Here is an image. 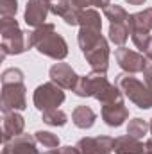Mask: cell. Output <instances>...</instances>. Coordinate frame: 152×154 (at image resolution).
Listing matches in <instances>:
<instances>
[{
    "instance_id": "obj_27",
    "label": "cell",
    "mask_w": 152,
    "mask_h": 154,
    "mask_svg": "<svg viewBox=\"0 0 152 154\" xmlns=\"http://www.w3.org/2000/svg\"><path fill=\"white\" fill-rule=\"evenodd\" d=\"M143 77H145V84L152 90V61L147 63V66H145V70H143Z\"/></svg>"
},
{
    "instance_id": "obj_32",
    "label": "cell",
    "mask_w": 152,
    "mask_h": 154,
    "mask_svg": "<svg viewBox=\"0 0 152 154\" xmlns=\"http://www.w3.org/2000/svg\"><path fill=\"white\" fill-rule=\"evenodd\" d=\"M127 4H131V5H143L145 4V0H125Z\"/></svg>"
},
{
    "instance_id": "obj_14",
    "label": "cell",
    "mask_w": 152,
    "mask_h": 154,
    "mask_svg": "<svg viewBox=\"0 0 152 154\" xmlns=\"http://www.w3.org/2000/svg\"><path fill=\"white\" fill-rule=\"evenodd\" d=\"M23 129H25V118L18 111L4 113V120H2V140H4V143L23 134Z\"/></svg>"
},
{
    "instance_id": "obj_2",
    "label": "cell",
    "mask_w": 152,
    "mask_h": 154,
    "mask_svg": "<svg viewBox=\"0 0 152 154\" xmlns=\"http://www.w3.org/2000/svg\"><path fill=\"white\" fill-rule=\"evenodd\" d=\"M20 68H7L2 72V113L23 111L27 108V88Z\"/></svg>"
},
{
    "instance_id": "obj_10",
    "label": "cell",
    "mask_w": 152,
    "mask_h": 154,
    "mask_svg": "<svg viewBox=\"0 0 152 154\" xmlns=\"http://www.w3.org/2000/svg\"><path fill=\"white\" fill-rule=\"evenodd\" d=\"M114 138L111 136H86L75 143L79 154H113Z\"/></svg>"
},
{
    "instance_id": "obj_15",
    "label": "cell",
    "mask_w": 152,
    "mask_h": 154,
    "mask_svg": "<svg viewBox=\"0 0 152 154\" xmlns=\"http://www.w3.org/2000/svg\"><path fill=\"white\" fill-rule=\"evenodd\" d=\"M102 120L109 127H120L127 118H129V109L125 108L123 100L111 102V104H102Z\"/></svg>"
},
{
    "instance_id": "obj_18",
    "label": "cell",
    "mask_w": 152,
    "mask_h": 154,
    "mask_svg": "<svg viewBox=\"0 0 152 154\" xmlns=\"http://www.w3.org/2000/svg\"><path fill=\"white\" fill-rule=\"evenodd\" d=\"M129 29L131 32H150L152 31V7H147L143 11L129 14Z\"/></svg>"
},
{
    "instance_id": "obj_22",
    "label": "cell",
    "mask_w": 152,
    "mask_h": 154,
    "mask_svg": "<svg viewBox=\"0 0 152 154\" xmlns=\"http://www.w3.org/2000/svg\"><path fill=\"white\" fill-rule=\"evenodd\" d=\"M104 16L109 20V23H127L129 22V13L122 5H116V4H111L104 9Z\"/></svg>"
},
{
    "instance_id": "obj_36",
    "label": "cell",
    "mask_w": 152,
    "mask_h": 154,
    "mask_svg": "<svg viewBox=\"0 0 152 154\" xmlns=\"http://www.w3.org/2000/svg\"><path fill=\"white\" fill-rule=\"evenodd\" d=\"M50 2H57V0H50Z\"/></svg>"
},
{
    "instance_id": "obj_9",
    "label": "cell",
    "mask_w": 152,
    "mask_h": 154,
    "mask_svg": "<svg viewBox=\"0 0 152 154\" xmlns=\"http://www.w3.org/2000/svg\"><path fill=\"white\" fill-rule=\"evenodd\" d=\"M84 57L93 72L106 74L109 68V43H108V39L102 36L88 52H84Z\"/></svg>"
},
{
    "instance_id": "obj_29",
    "label": "cell",
    "mask_w": 152,
    "mask_h": 154,
    "mask_svg": "<svg viewBox=\"0 0 152 154\" xmlns=\"http://www.w3.org/2000/svg\"><path fill=\"white\" fill-rule=\"evenodd\" d=\"M91 5L99 7V9H106L108 5H111V2L109 0H91Z\"/></svg>"
},
{
    "instance_id": "obj_24",
    "label": "cell",
    "mask_w": 152,
    "mask_h": 154,
    "mask_svg": "<svg viewBox=\"0 0 152 154\" xmlns=\"http://www.w3.org/2000/svg\"><path fill=\"white\" fill-rule=\"evenodd\" d=\"M34 138L36 142L41 143L43 147H48V149H56L59 147V136L50 133V131H36L34 133Z\"/></svg>"
},
{
    "instance_id": "obj_25",
    "label": "cell",
    "mask_w": 152,
    "mask_h": 154,
    "mask_svg": "<svg viewBox=\"0 0 152 154\" xmlns=\"http://www.w3.org/2000/svg\"><path fill=\"white\" fill-rule=\"evenodd\" d=\"M150 36H152V34H149V32H140V31L131 32V38H132L134 47H136V48H140L141 52H145V48H147V45H149Z\"/></svg>"
},
{
    "instance_id": "obj_17",
    "label": "cell",
    "mask_w": 152,
    "mask_h": 154,
    "mask_svg": "<svg viewBox=\"0 0 152 154\" xmlns=\"http://www.w3.org/2000/svg\"><path fill=\"white\" fill-rule=\"evenodd\" d=\"M113 151L114 154H147V145L141 143L140 140L125 134V136L114 138Z\"/></svg>"
},
{
    "instance_id": "obj_3",
    "label": "cell",
    "mask_w": 152,
    "mask_h": 154,
    "mask_svg": "<svg viewBox=\"0 0 152 154\" xmlns=\"http://www.w3.org/2000/svg\"><path fill=\"white\" fill-rule=\"evenodd\" d=\"M31 41L39 54L56 61H63L68 56V43L59 32H56L54 23H43L36 27L31 32Z\"/></svg>"
},
{
    "instance_id": "obj_7",
    "label": "cell",
    "mask_w": 152,
    "mask_h": 154,
    "mask_svg": "<svg viewBox=\"0 0 152 154\" xmlns=\"http://www.w3.org/2000/svg\"><path fill=\"white\" fill-rule=\"evenodd\" d=\"M66 95L63 91V88H59L56 82H43L34 90L32 95V102L34 108L38 111H47V109H56L65 102Z\"/></svg>"
},
{
    "instance_id": "obj_16",
    "label": "cell",
    "mask_w": 152,
    "mask_h": 154,
    "mask_svg": "<svg viewBox=\"0 0 152 154\" xmlns=\"http://www.w3.org/2000/svg\"><path fill=\"white\" fill-rule=\"evenodd\" d=\"M81 11L82 9H77L75 5H72L70 2L66 0H57V2H52V9L50 13H54L56 16L63 18L66 25L74 27V25H79V16H81Z\"/></svg>"
},
{
    "instance_id": "obj_23",
    "label": "cell",
    "mask_w": 152,
    "mask_h": 154,
    "mask_svg": "<svg viewBox=\"0 0 152 154\" xmlns=\"http://www.w3.org/2000/svg\"><path fill=\"white\" fill-rule=\"evenodd\" d=\"M147 131H150V125H149L147 120H143V118H132V120H129V125H127V134L129 136H132L136 140H141L147 134Z\"/></svg>"
},
{
    "instance_id": "obj_30",
    "label": "cell",
    "mask_w": 152,
    "mask_h": 154,
    "mask_svg": "<svg viewBox=\"0 0 152 154\" xmlns=\"http://www.w3.org/2000/svg\"><path fill=\"white\" fill-rule=\"evenodd\" d=\"M59 154H79L75 147H70V145H65V147H61L59 149Z\"/></svg>"
},
{
    "instance_id": "obj_19",
    "label": "cell",
    "mask_w": 152,
    "mask_h": 154,
    "mask_svg": "<svg viewBox=\"0 0 152 154\" xmlns=\"http://www.w3.org/2000/svg\"><path fill=\"white\" fill-rule=\"evenodd\" d=\"M97 120V113L90 108V106H77L72 111V122L75 124L79 129H90L93 127Z\"/></svg>"
},
{
    "instance_id": "obj_13",
    "label": "cell",
    "mask_w": 152,
    "mask_h": 154,
    "mask_svg": "<svg viewBox=\"0 0 152 154\" xmlns=\"http://www.w3.org/2000/svg\"><path fill=\"white\" fill-rule=\"evenodd\" d=\"M36 143L38 142L32 134H20L4 143L2 154H39Z\"/></svg>"
},
{
    "instance_id": "obj_26",
    "label": "cell",
    "mask_w": 152,
    "mask_h": 154,
    "mask_svg": "<svg viewBox=\"0 0 152 154\" xmlns=\"http://www.w3.org/2000/svg\"><path fill=\"white\" fill-rule=\"evenodd\" d=\"M18 13V0H0V14L14 16Z\"/></svg>"
},
{
    "instance_id": "obj_20",
    "label": "cell",
    "mask_w": 152,
    "mask_h": 154,
    "mask_svg": "<svg viewBox=\"0 0 152 154\" xmlns=\"http://www.w3.org/2000/svg\"><path fill=\"white\" fill-rule=\"evenodd\" d=\"M109 41L118 45V47H123L125 41L131 36V29H129V22L127 23H109Z\"/></svg>"
},
{
    "instance_id": "obj_6",
    "label": "cell",
    "mask_w": 152,
    "mask_h": 154,
    "mask_svg": "<svg viewBox=\"0 0 152 154\" xmlns=\"http://www.w3.org/2000/svg\"><path fill=\"white\" fill-rule=\"evenodd\" d=\"M114 84L122 90L123 97H127L140 109L152 108V90L147 84H143L140 79H136L132 74H118Z\"/></svg>"
},
{
    "instance_id": "obj_21",
    "label": "cell",
    "mask_w": 152,
    "mask_h": 154,
    "mask_svg": "<svg viewBox=\"0 0 152 154\" xmlns=\"http://www.w3.org/2000/svg\"><path fill=\"white\" fill-rule=\"evenodd\" d=\"M41 120L47 124V125H52V127H63L66 122H68V116L65 111H61L59 108L56 109H47L41 113Z\"/></svg>"
},
{
    "instance_id": "obj_28",
    "label": "cell",
    "mask_w": 152,
    "mask_h": 154,
    "mask_svg": "<svg viewBox=\"0 0 152 154\" xmlns=\"http://www.w3.org/2000/svg\"><path fill=\"white\" fill-rule=\"evenodd\" d=\"M66 2H70L72 5H75L77 9H88L91 5V0H66Z\"/></svg>"
},
{
    "instance_id": "obj_8",
    "label": "cell",
    "mask_w": 152,
    "mask_h": 154,
    "mask_svg": "<svg viewBox=\"0 0 152 154\" xmlns=\"http://www.w3.org/2000/svg\"><path fill=\"white\" fill-rule=\"evenodd\" d=\"M114 59L118 63V66L125 72V74H140L145 70L149 59L140 54V52H134L131 48H125V47H118L114 50Z\"/></svg>"
},
{
    "instance_id": "obj_34",
    "label": "cell",
    "mask_w": 152,
    "mask_h": 154,
    "mask_svg": "<svg viewBox=\"0 0 152 154\" xmlns=\"http://www.w3.org/2000/svg\"><path fill=\"white\" fill-rule=\"evenodd\" d=\"M43 154H59V149H48L47 152H43Z\"/></svg>"
},
{
    "instance_id": "obj_12",
    "label": "cell",
    "mask_w": 152,
    "mask_h": 154,
    "mask_svg": "<svg viewBox=\"0 0 152 154\" xmlns=\"http://www.w3.org/2000/svg\"><path fill=\"white\" fill-rule=\"evenodd\" d=\"M48 75H50L52 82H56L63 90H74L79 77H81L77 75L75 70L68 63H56V65H52L50 70H48Z\"/></svg>"
},
{
    "instance_id": "obj_35",
    "label": "cell",
    "mask_w": 152,
    "mask_h": 154,
    "mask_svg": "<svg viewBox=\"0 0 152 154\" xmlns=\"http://www.w3.org/2000/svg\"><path fill=\"white\" fill-rule=\"evenodd\" d=\"M149 125H150V134H152V118H150V122H149Z\"/></svg>"
},
{
    "instance_id": "obj_5",
    "label": "cell",
    "mask_w": 152,
    "mask_h": 154,
    "mask_svg": "<svg viewBox=\"0 0 152 154\" xmlns=\"http://www.w3.org/2000/svg\"><path fill=\"white\" fill-rule=\"evenodd\" d=\"M79 34L77 41L81 47V52H88L99 39L102 38V20H100V13L97 9H82L81 16H79Z\"/></svg>"
},
{
    "instance_id": "obj_4",
    "label": "cell",
    "mask_w": 152,
    "mask_h": 154,
    "mask_svg": "<svg viewBox=\"0 0 152 154\" xmlns=\"http://www.w3.org/2000/svg\"><path fill=\"white\" fill-rule=\"evenodd\" d=\"M0 34H2V59L5 56H18L27 52L32 47L31 32L20 29L18 20L14 16H2L0 22Z\"/></svg>"
},
{
    "instance_id": "obj_1",
    "label": "cell",
    "mask_w": 152,
    "mask_h": 154,
    "mask_svg": "<svg viewBox=\"0 0 152 154\" xmlns=\"http://www.w3.org/2000/svg\"><path fill=\"white\" fill-rule=\"evenodd\" d=\"M72 91L82 99L93 97L100 104H111V102L123 100L122 90L116 84H111L106 74H102V72H91L88 75H81Z\"/></svg>"
},
{
    "instance_id": "obj_33",
    "label": "cell",
    "mask_w": 152,
    "mask_h": 154,
    "mask_svg": "<svg viewBox=\"0 0 152 154\" xmlns=\"http://www.w3.org/2000/svg\"><path fill=\"white\" fill-rule=\"evenodd\" d=\"M145 145H147V154H152V140H147Z\"/></svg>"
},
{
    "instance_id": "obj_11",
    "label": "cell",
    "mask_w": 152,
    "mask_h": 154,
    "mask_svg": "<svg viewBox=\"0 0 152 154\" xmlns=\"http://www.w3.org/2000/svg\"><path fill=\"white\" fill-rule=\"evenodd\" d=\"M52 9V2L50 0H27L25 5V13H23V20L29 27H39L43 23H47V16Z\"/></svg>"
},
{
    "instance_id": "obj_31",
    "label": "cell",
    "mask_w": 152,
    "mask_h": 154,
    "mask_svg": "<svg viewBox=\"0 0 152 154\" xmlns=\"http://www.w3.org/2000/svg\"><path fill=\"white\" fill-rule=\"evenodd\" d=\"M145 57H147L149 61H152V36H150V39H149L147 48H145Z\"/></svg>"
}]
</instances>
